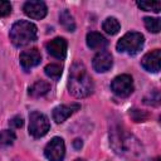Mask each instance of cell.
Returning <instances> with one entry per match:
<instances>
[{"label": "cell", "mask_w": 161, "mask_h": 161, "mask_svg": "<svg viewBox=\"0 0 161 161\" xmlns=\"http://www.w3.org/2000/svg\"><path fill=\"white\" fill-rule=\"evenodd\" d=\"M143 23H145V26L148 31L151 33H158L160 31V28H161V23H160V19L158 18H150V16H146L143 19Z\"/></svg>", "instance_id": "21"}, {"label": "cell", "mask_w": 161, "mask_h": 161, "mask_svg": "<svg viewBox=\"0 0 161 161\" xmlns=\"http://www.w3.org/2000/svg\"><path fill=\"white\" fill-rule=\"evenodd\" d=\"M109 142L116 153L123 156H135L141 152V145L137 138L126 132L122 127H113L109 132Z\"/></svg>", "instance_id": "2"}, {"label": "cell", "mask_w": 161, "mask_h": 161, "mask_svg": "<svg viewBox=\"0 0 161 161\" xmlns=\"http://www.w3.org/2000/svg\"><path fill=\"white\" fill-rule=\"evenodd\" d=\"M59 21L62 24V26L68 30V31H74L75 30V21H74V18L73 15L67 10H62L60 14H59Z\"/></svg>", "instance_id": "16"}, {"label": "cell", "mask_w": 161, "mask_h": 161, "mask_svg": "<svg viewBox=\"0 0 161 161\" xmlns=\"http://www.w3.org/2000/svg\"><path fill=\"white\" fill-rule=\"evenodd\" d=\"M47 50L48 53L57 58V59H64L65 54H67V40L64 38H54L52 39L49 43H47Z\"/></svg>", "instance_id": "11"}, {"label": "cell", "mask_w": 161, "mask_h": 161, "mask_svg": "<svg viewBox=\"0 0 161 161\" xmlns=\"http://www.w3.org/2000/svg\"><path fill=\"white\" fill-rule=\"evenodd\" d=\"M112 63H113L112 54L103 49V50H99L94 55L92 65H93V69L96 72H107L112 67Z\"/></svg>", "instance_id": "12"}, {"label": "cell", "mask_w": 161, "mask_h": 161, "mask_svg": "<svg viewBox=\"0 0 161 161\" xmlns=\"http://www.w3.org/2000/svg\"><path fill=\"white\" fill-rule=\"evenodd\" d=\"M112 92L118 97H128L133 92V79L130 74L117 75L111 83Z\"/></svg>", "instance_id": "6"}, {"label": "cell", "mask_w": 161, "mask_h": 161, "mask_svg": "<svg viewBox=\"0 0 161 161\" xmlns=\"http://www.w3.org/2000/svg\"><path fill=\"white\" fill-rule=\"evenodd\" d=\"M102 28H103V30H104L107 34H109V35H114V34H117V33L119 31V29H121V24H119V21H118L116 18L109 16V18H107V19L103 21Z\"/></svg>", "instance_id": "17"}, {"label": "cell", "mask_w": 161, "mask_h": 161, "mask_svg": "<svg viewBox=\"0 0 161 161\" xmlns=\"http://www.w3.org/2000/svg\"><path fill=\"white\" fill-rule=\"evenodd\" d=\"M44 155L49 161H63L65 155V145L63 138L53 137L44 148Z\"/></svg>", "instance_id": "7"}, {"label": "cell", "mask_w": 161, "mask_h": 161, "mask_svg": "<svg viewBox=\"0 0 161 161\" xmlns=\"http://www.w3.org/2000/svg\"><path fill=\"white\" fill-rule=\"evenodd\" d=\"M130 116H131V117L133 118V121H136V122H143V121L148 117L146 112L140 111V109H131Z\"/></svg>", "instance_id": "22"}, {"label": "cell", "mask_w": 161, "mask_h": 161, "mask_svg": "<svg viewBox=\"0 0 161 161\" xmlns=\"http://www.w3.org/2000/svg\"><path fill=\"white\" fill-rule=\"evenodd\" d=\"M145 43V38L138 31H130L126 33L116 44V48L119 53H126L128 55L137 54Z\"/></svg>", "instance_id": "4"}, {"label": "cell", "mask_w": 161, "mask_h": 161, "mask_svg": "<svg viewBox=\"0 0 161 161\" xmlns=\"http://www.w3.org/2000/svg\"><path fill=\"white\" fill-rule=\"evenodd\" d=\"M86 42H87L88 48H91L93 50H103L108 44V40L101 33H97V31L88 33Z\"/></svg>", "instance_id": "14"}, {"label": "cell", "mask_w": 161, "mask_h": 161, "mask_svg": "<svg viewBox=\"0 0 161 161\" xmlns=\"http://www.w3.org/2000/svg\"><path fill=\"white\" fill-rule=\"evenodd\" d=\"M75 161H84V160H82V158H77Z\"/></svg>", "instance_id": "26"}, {"label": "cell", "mask_w": 161, "mask_h": 161, "mask_svg": "<svg viewBox=\"0 0 161 161\" xmlns=\"http://www.w3.org/2000/svg\"><path fill=\"white\" fill-rule=\"evenodd\" d=\"M16 136L14 133V131L11 130H3L0 131V147H8L11 146L15 141Z\"/></svg>", "instance_id": "19"}, {"label": "cell", "mask_w": 161, "mask_h": 161, "mask_svg": "<svg viewBox=\"0 0 161 161\" xmlns=\"http://www.w3.org/2000/svg\"><path fill=\"white\" fill-rule=\"evenodd\" d=\"M50 128L49 119L45 114L34 111L29 114V133L34 138H40L48 133Z\"/></svg>", "instance_id": "5"}, {"label": "cell", "mask_w": 161, "mask_h": 161, "mask_svg": "<svg viewBox=\"0 0 161 161\" xmlns=\"http://www.w3.org/2000/svg\"><path fill=\"white\" fill-rule=\"evenodd\" d=\"M23 118L20 117V116H14L10 121H9V125L11 126V127H14V128H20L21 126H23Z\"/></svg>", "instance_id": "24"}, {"label": "cell", "mask_w": 161, "mask_h": 161, "mask_svg": "<svg viewBox=\"0 0 161 161\" xmlns=\"http://www.w3.org/2000/svg\"><path fill=\"white\" fill-rule=\"evenodd\" d=\"M160 60H161V52H160V49H155L143 55V58L141 60V65L147 72L157 73L160 70Z\"/></svg>", "instance_id": "13"}, {"label": "cell", "mask_w": 161, "mask_h": 161, "mask_svg": "<svg viewBox=\"0 0 161 161\" xmlns=\"http://www.w3.org/2000/svg\"><path fill=\"white\" fill-rule=\"evenodd\" d=\"M82 146H83V142H82L80 138H75V140L73 141V147H74L75 150H80Z\"/></svg>", "instance_id": "25"}, {"label": "cell", "mask_w": 161, "mask_h": 161, "mask_svg": "<svg viewBox=\"0 0 161 161\" xmlns=\"http://www.w3.org/2000/svg\"><path fill=\"white\" fill-rule=\"evenodd\" d=\"M36 34H38V29L33 23L28 20H19L13 24L9 36H10L11 43L15 47L20 48V47H25L35 42Z\"/></svg>", "instance_id": "3"}, {"label": "cell", "mask_w": 161, "mask_h": 161, "mask_svg": "<svg viewBox=\"0 0 161 161\" xmlns=\"http://www.w3.org/2000/svg\"><path fill=\"white\" fill-rule=\"evenodd\" d=\"M42 60V54L36 48L24 50L20 54V65L24 70H29L33 67H36Z\"/></svg>", "instance_id": "9"}, {"label": "cell", "mask_w": 161, "mask_h": 161, "mask_svg": "<svg viewBox=\"0 0 161 161\" xmlns=\"http://www.w3.org/2000/svg\"><path fill=\"white\" fill-rule=\"evenodd\" d=\"M50 91V84L45 80H36L33 86L29 87V94L34 98H39L45 96Z\"/></svg>", "instance_id": "15"}, {"label": "cell", "mask_w": 161, "mask_h": 161, "mask_svg": "<svg viewBox=\"0 0 161 161\" xmlns=\"http://www.w3.org/2000/svg\"><path fill=\"white\" fill-rule=\"evenodd\" d=\"M80 108L79 103H70V104H59L53 109V119L57 123H63L67 118H69L74 112Z\"/></svg>", "instance_id": "10"}, {"label": "cell", "mask_w": 161, "mask_h": 161, "mask_svg": "<svg viewBox=\"0 0 161 161\" xmlns=\"http://www.w3.org/2000/svg\"><path fill=\"white\" fill-rule=\"evenodd\" d=\"M23 10L25 13L26 16H29L30 19H43L47 13H48V8L45 5V3L43 1H26L23 6Z\"/></svg>", "instance_id": "8"}, {"label": "cell", "mask_w": 161, "mask_h": 161, "mask_svg": "<svg viewBox=\"0 0 161 161\" xmlns=\"http://www.w3.org/2000/svg\"><path fill=\"white\" fill-rule=\"evenodd\" d=\"M11 13V4L9 1L0 0V18L8 16Z\"/></svg>", "instance_id": "23"}, {"label": "cell", "mask_w": 161, "mask_h": 161, "mask_svg": "<svg viewBox=\"0 0 161 161\" xmlns=\"http://www.w3.org/2000/svg\"><path fill=\"white\" fill-rule=\"evenodd\" d=\"M44 73L47 74V77H49L50 79L58 80L62 75V65L55 64V63H50L48 65H45L44 68Z\"/></svg>", "instance_id": "18"}, {"label": "cell", "mask_w": 161, "mask_h": 161, "mask_svg": "<svg viewBox=\"0 0 161 161\" xmlns=\"http://www.w3.org/2000/svg\"><path fill=\"white\" fill-rule=\"evenodd\" d=\"M93 80L88 74L86 65L80 62H75L70 67L68 91L75 98H84L93 92Z\"/></svg>", "instance_id": "1"}, {"label": "cell", "mask_w": 161, "mask_h": 161, "mask_svg": "<svg viewBox=\"0 0 161 161\" xmlns=\"http://www.w3.org/2000/svg\"><path fill=\"white\" fill-rule=\"evenodd\" d=\"M137 6L145 11H153L158 13L161 10V3L160 1H137Z\"/></svg>", "instance_id": "20"}]
</instances>
